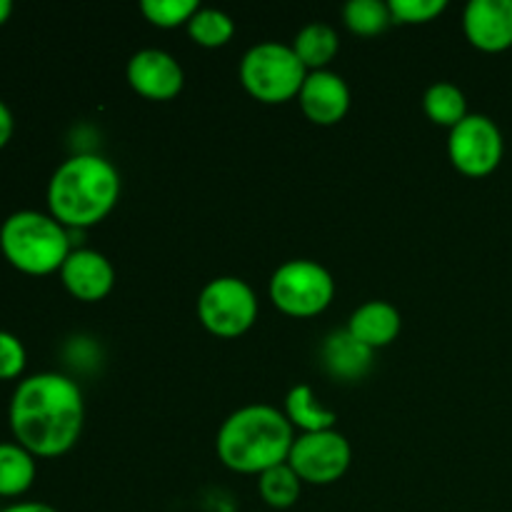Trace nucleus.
<instances>
[{
	"mask_svg": "<svg viewBox=\"0 0 512 512\" xmlns=\"http://www.w3.org/2000/svg\"><path fill=\"white\" fill-rule=\"evenodd\" d=\"M83 395L58 373L30 375L10 400V428L30 455L55 458L78 443L83 430Z\"/></svg>",
	"mask_w": 512,
	"mask_h": 512,
	"instance_id": "f257e3e1",
	"label": "nucleus"
},
{
	"mask_svg": "<svg viewBox=\"0 0 512 512\" xmlns=\"http://www.w3.org/2000/svg\"><path fill=\"white\" fill-rule=\"evenodd\" d=\"M120 195V175L100 155H73L53 173L48 205L53 218L68 228H88L113 210Z\"/></svg>",
	"mask_w": 512,
	"mask_h": 512,
	"instance_id": "f03ea898",
	"label": "nucleus"
},
{
	"mask_svg": "<svg viewBox=\"0 0 512 512\" xmlns=\"http://www.w3.org/2000/svg\"><path fill=\"white\" fill-rule=\"evenodd\" d=\"M293 428L270 405H248L230 415L218 433V455L235 473H260L283 465L293 448Z\"/></svg>",
	"mask_w": 512,
	"mask_h": 512,
	"instance_id": "7ed1b4c3",
	"label": "nucleus"
},
{
	"mask_svg": "<svg viewBox=\"0 0 512 512\" xmlns=\"http://www.w3.org/2000/svg\"><path fill=\"white\" fill-rule=\"evenodd\" d=\"M3 255L18 270L30 275H48L63 268L70 255V240L65 225L53 215L38 210H18L0 228Z\"/></svg>",
	"mask_w": 512,
	"mask_h": 512,
	"instance_id": "20e7f679",
	"label": "nucleus"
},
{
	"mask_svg": "<svg viewBox=\"0 0 512 512\" xmlns=\"http://www.w3.org/2000/svg\"><path fill=\"white\" fill-rule=\"evenodd\" d=\"M308 78L293 48L283 43L253 45L240 63V80L253 98L263 103H285L295 98Z\"/></svg>",
	"mask_w": 512,
	"mask_h": 512,
	"instance_id": "39448f33",
	"label": "nucleus"
},
{
	"mask_svg": "<svg viewBox=\"0 0 512 512\" xmlns=\"http://www.w3.org/2000/svg\"><path fill=\"white\" fill-rule=\"evenodd\" d=\"M335 295V283L323 265L313 260H290L270 278V300L275 308L295 318L323 313Z\"/></svg>",
	"mask_w": 512,
	"mask_h": 512,
	"instance_id": "423d86ee",
	"label": "nucleus"
},
{
	"mask_svg": "<svg viewBox=\"0 0 512 512\" xmlns=\"http://www.w3.org/2000/svg\"><path fill=\"white\" fill-rule=\"evenodd\" d=\"M200 323L220 338L243 335L258 318L253 288L238 278L210 280L198 298Z\"/></svg>",
	"mask_w": 512,
	"mask_h": 512,
	"instance_id": "0eeeda50",
	"label": "nucleus"
},
{
	"mask_svg": "<svg viewBox=\"0 0 512 512\" xmlns=\"http://www.w3.org/2000/svg\"><path fill=\"white\" fill-rule=\"evenodd\" d=\"M503 133L488 115H468L450 130L448 153L455 168L470 178L490 175L503 160Z\"/></svg>",
	"mask_w": 512,
	"mask_h": 512,
	"instance_id": "6e6552de",
	"label": "nucleus"
},
{
	"mask_svg": "<svg viewBox=\"0 0 512 512\" xmlns=\"http://www.w3.org/2000/svg\"><path fill=\"white\" fill-rule=\"evenodd\" d=\"M288 465L310 485H330L345 475L350 465V445L335 430L305 433L290 448Z\"/></svg>",
	"mask_w": 512,
	"mask_h": 512,
	"instance_id": "1a4fd4ad",
	"label": "nucleus"
},
{
	"mask_svg": "<svg viewBox=\"0 0 512 512\" xmlns=\"http://www.w3.org/2000/svg\"><path fill=\"white\" fill-rule=\"evenodd\" d=\"M470 43L485 53H500L512 45V0H470L463 13Z\"/></svg>",
	"mask_w": 512,
	"mask_h": 512,
	"instance_id": "9d476101",
	"label": "nucleus"
},
{
	"mask_svg": "<svg viewBox=\"0 0 512 512\" xmlns=\"http://www.w3.org/2000/svg\"><path fill=\"white\" fill-rule=\"evenodd\" d=\"M183 68L165 50H140L128 63V83L150 100H170L183 90Z\"/></svg>",
	"mask_w": 512,
	"mask_h": 512,
	"instance_id": "9b49d317",
	"label": "nucleus"
},
{
	"mask_svg": "<svg viewBox=\"0 0 512 512\" xmlns=\"http://www.w3.org/2000/svg\"><path fill=\"white\" fill-rule=\"evenodd\" d=\"M300 108L313 123L335 125L350 108V90L338 73L313 70L298 93Z\"/></svg>",
	"mask_w": 512,
	"mask_h": 512,
	"instance_id": "f8f14e48",
	"label": "nucleus"
},
{
	"mask_svg": "<svg viewBox=\"0 0 512 512\" xmlns=\"http://www.w3.org/2000/svg\"><path fill=\"white\" fill-rule=\"evenodd\" d=\"M60 278L75 298L95 303L110 293L115 270L108 263V258L95 253V250H73L60 268Z\"/></svg>",
	"mask_w": 512,
	"mask_h": 512,
	"instance_id": "ddd939ff",
	"label": "nucleus"
},
{
	"mask_svg": "<svg viewBox=\"0 0 512 512\" xmlns=\"http://www.w3.org/2000/svg\"><path fill=\"white\" fill-rule=\"evenodd\" d=\"M348 333L353 335L358 343L365 348H385L393 343L400 333V313L390 303L383 300H370V303L360 305L353 315H350Z\"/></svg>",
	"mask_w": 512,
	"mask_h": 512,
	"instance_id": "4468645a",
	"label": "nucleus"
},
{
	"mask_svg": "<svg viewBox=\"0 0 512 512\" xmlns=\"http://www.w3.org/2000/svg\"><path fill=\"white\" fill-rule=\"evenodd\" d=\"M323 363L330 375L340 380H358L373 363V350L353 338L348 330L328 335L323 345Z\"/></svg>",
	"mask_w": 512,
	"mask_h": 512,
	"instance_id": "2eb2a0df",
	"label": "nucleus"
},
{
	"mask_svg": "<svg viewBox=\"0 0 512 512\" xmlns=\"http://www.w3.org/2000/svg\"><path fill=\"white\" fill-rule=\"evenodd\" d=\"M338 48V33L325 23L305 25V28L295 35L293 43V50L300 58V63H303L305 68L313 70H323L325 65L338 55Z\"/></svg>",
	"mask_w": 512,
	"mask_h": 512,
	"instance_id": "dca6fc26",
	"label": "nucleus"
},
{
	"mask_svg": "<svg viewBox=\"0 0 512 512\" xmlns=\"http://www.w3.org/2000/svg\"><path fill=\"white\" fill-rule=\"evenodd\" d=\"M35 480V460L23 445L0 443V495H23Z\"/></svg>",
	"mask_w": 512,
	"mask_h": 512,
	"instance_id": "f3484780",
	"label": "nucleus"
},
{
	"mask_svg": "<svg viewBox=\"0 0 512 512\" xmlns=\"http://www.w3.org/2000/svg\"><path fill=\"white\" fill-rule=\"evenodd\" d=\"M423 108L433 123L448 125L450 130L468 118V103H465L463 90L453 83L430 85L423 98Z\"/></svg>",
	"mask_w": 512,
	"mask_h": 512,
	"instance_id": "a211bd4d",
	"label": "nucleus"
},
{
	"mask_svg": "<svg viewBox=\"0 0 512 512\" xmlns=\"http://www.w3.org/2000/svg\"><path fill=\"white\" fill-rule=\"evenodd\" d=\"M288 418L305 433H323L335 425V413L320 408L308 385H298L288 393Z\"/></svg>",
	"mask_w": 512,
	"mask_h": 512,
	"instance_id": "6ab92c4d",
	"label": "nucleus"
},
{
	"mask_svg": "<svg viewBox=\"0 0 512 512\" xmlns=\"http://www.w3.org/2000/svg\"><path fill=\"white\" fill-rule=\"evenodd\" d=\"M260 495L275 510L293 508L300 498V478L288 463L275 465L260 475Z\"/></svg>",
	"mask_w": 512,
	"mask_h": 512,
	"instance_id": "aec40b11",
	"label": "nucleus"
},
{
	"mask_svg": "<svg viewBox=\"0 0 512 512\" xmlns=\"http://www.w3.org/2000/svg\"><path fill=\"white\" fill-rule=\"evenodd\" d=\"M190 38L198 45H205V48H218V45H225L235 33V23L230 20L228 13L215 8H200L198 13L190 18L188 23Z\"/></svg>",
	"mask_w": 512,
	"mask_h": 512,
	"instance_id": "412c9836",
	"label": "nucleus"
},
{
	"mask_svg": "<svg viewBox=\"0 0 512 512\" xmlns=\"http://www.w3.org/2000/svg\"><path fill=\"white\" fill-rule=\"evenodd\" d=\"M343 15L348 28L358 35L383 33L393 20L388 3H380V0H350Z\"/></svg>",
	"mask_w": 512,
	"mask_h": 512,
	"instance_id": "4be33fe9",
	"label": "nucleus"
},
{
	"mask_svg": "<svg viewBox=\"0 0 512 512\" xmlns=\"http://www.w3.org/2000/svg\"><path fill=\"white\" fill-rule=\"evenodd\" d=\"M140 10L158 28H175L180 23H190L200 8L198 0H143Z\"/></svg>",
	"mask_w": 512,
	"mask_h": 512,
	"instance_id": "5701e85b",
	"label": "nucleus"
},
{
	"mask_svg": "<svg viewBox=\"0 0 512 512\" xmlns=\"http://www.w3.org/2000/svg\"><path fill=\"white\" fill-rule=\"evenodd\" d=\"M390 15L398 23H428L448 8L445 0H390Z\"/></svg>",
	"mask_w": 512,
	"mask_h": 512,
	"instance_id": "b1692460",
	"label": "nucleus"
},
{
	"mask_svg": "<svg viewBox=\"0 0 512 512\" xmlns=\"http://www.w3.org/2000/svg\"><path fill=\"white\" fill-rule=\"evenodd\" d=\"M25 368V348L15 335L0 330V380L18 378Z\"/></svg>",
	"mask_w": 512,
	"mask_h": 512,
	"instance_id": "393cba45",
	"label": "nucleus"
},
{
	"mask_svg": "<svg viewBox=\"0 0 512 512\" xmlns=\"http://www.w3.org/2000/svg\"><path fill=\"white\" fill-rule=\"evenodd\" d=\"M10 135H13V115H10L8 105L0 100V148L8 143Z\"/></svg>",
	"mask_w": 512,
	"mask_h": 512,
	"instance_id": "a878e982",
	"label": "nucleus"
},
{
	"mask_svg": "<svg viewBox=\"0 0 512 512\" xmlns=\"http://www.w3.org/2000/svg\"><path fill=\"white\" fill-rule=\"evenodd\" d=\"M0 512H58L55 508L45 503H18V505H10V508L0 510Z\"/></svg>",
	"mask_w": 512,
	"mask_h": 512,
	"instance_id": "bb28decb",
	"label": "nucleus"
},
{
	"mask_svg": "<svg viewBox=\"0 0 512 512\" xmlns=\"http://www.w3.org/2000/svg\"><path fill=\"white\" fill-rule=\"evenodd\" d=\"M10 13H13V3L10 0H0V25L10 18Z\"/></svg>",
	"mask_w": 512,
	"mask_h": 512,
	"instance_id": "cd10ccee",
	"label": "nucleus"
}]
</instances>
